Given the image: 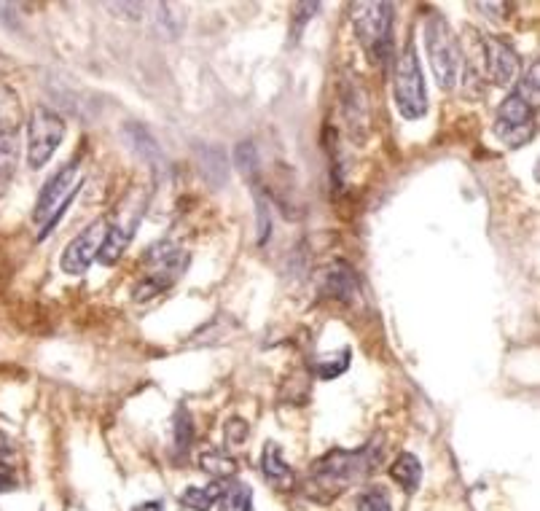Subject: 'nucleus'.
<instances>
[{"mask_svg":"<svg viewBox=\"0 0 540 511\" xmlns=\"http://www.w3.org/2000/svg\"><path fill=\"white\" fill-rule=\"evenodd\" d=\"M379 460H382V439H371L366 447L355 452L331 450L309 471V495H315L318 501H331L336 495H342L347 487L358 485L369 477L379 466Z\"/></svg>","mask_w":540,"mask_h":511,"instance_id":"f257e3e1","label":"nucleus"},{"mask_svg":"<svg viewBox=\"0 0 540 511\" xmlns=\"http://www.w3.org/2000/svg\"><path fill=\"white\" fill-rule=\"evenodd\" d=\"M538 78L540 65L532 62L530 70L524 73L522 81L516 84L511 95L500 103L495 113V135L508 148H522L535 135L538 124Z\"/></svg>","mask_w":540,"mask_h":511,"instance_id":"f03ea898","label":"nucleus"},{"mask_svg":"<svg viewBox=\"0 0 540 511\" xmlns=\"http://www.w3.org/2000/svg\"><path fill=\"white\" fill-rule=\"evenodd\" d=\"M78 189H81V165H78V159H70L68 165H62L46 181V186L38 194V202L33 208V224L38 229V240H46L54 232V226L62 221Z\"/></svg>","mask_w":540,"mask_h":511,"instance_id":"7ed1b4c3","label":"nucleus"},{"mask_svg":"<svg viewBox=\"0 0 540 511\" xmlns=\"http://www.w3.org/2000/svg\"><path fill=\"white\" fill-rule=\"evenodd\" d=\"M352 27L371 65L385 68L393 60V6L390 3H355Z\"/></svg>","mask_w":540,"mask_h":511,"instance_id":"20e7f679","label":"nucleus"},{"mask_svg":"<svg viewBox=\"0 0 540 511\" xmlns=\"http://www.w3.org/2000/svg\"><path fill=\"white\" fill-rule=\"evenodd\" d=\"M143 264H146V275L132 291L135 302H148L175 286L183 278V272L189 269V253L172 243H156L146 251Z\"/></svg>","mask_w":540,"mask_h":511,"instance_id":"39448f33","label":"nucleus"},{"mask_svg":"<svg viewBox=\"0 0 540 511\" xmlns=\"http://www.w3.org/2000/svg\"><path fill=\"white\" fill-rule=\"evenodd\" d=\"M425 49H428L430 68H433L438 87L446 92L455 89L460 70H463V49H460L455 30L441 14H430L425 19Z\"/></svg>","mask_w":540,"mask_h":511,"instance_id":"423d86ee","label":"nucleus"},{"mask_svg":"<svg viewBox=\"0 0 540 511\" xmlns=\"http://www.w3.org/2000/svg\"><path fill=\"white\" fill-rule=\"evenodd\" d=\"M393 95L403 119L417 122V119H422L428 113V92H425V78H422L420 57H417L414 44H406V49L398 57Z\"/></svg>","mask_w":540,"mask_h":511,"instance_id":"0eeeda50","label":"nucleus"},{"mask_svg":"<svg viewBox=\"0 0 540 511\" xmlns=\"http://www.w3.org/2000/svg\"><path fill=\"white\" fill-rule=\"evenodd\" d=\"M19 132H22V103L17 89L0 87V200L6 197L17 173Z\"/></svg>","mask_w":540,"mask_h":511,"instance_id":"6e6552de","label":"nucleus"},{"mask_svg":"<svg viewBox=\"0 0 540 511\" xmlns=\"http://www.w3.org/2000/svg\"><path fill=\"white\" fill-rule=\"evenodd\" d=\"M62 140H65V119L46 105H35L30 122H27V165L30 170L46 167L54 151L62 146Z\"/></svg>","mask_w":540,"mask_h":511,"instance_id":"1a4fd4ad","label":"nucleus"},{"mask_svg":"<svg viewBox=\"0 0 540 511\" xmlns=\"http://www.w3.org/2000/svg\"><path fill=\"white\" fill-rule=\"evenodd\" d=\"M108 232V224H105V218H97L92 224H86L81 232L73 237L62 253L60 267L65 275H84L86 269L92 267V261L97 259V253H100V245H103V237Z\"/></svg>","mask_w":540,"mask_h":511,"instance_id":"9d476101","label":"nucleus"},{"mask_svg":"<svg viewBox=\"0 0 540 511\" xmlns=\"http://www.w3.org/2000/svg\"><path fill=\"white\" fill-rule=\"evenodd\" d=\"M481 49H484V60H487V73L492 78V84L511 87L516 76H519V54L514 52V46L500 41L498 35H484Z\"/></svg>","mask_w":540,"mask_h":511,"instance_id":"9b49d317","label":"nucleus"},{"mask_svg":"<svg viewBox=\"0 0 540 511\" xmlns=\"http://www.w3.org/2000/svg\"><path fill=\"white\" fill-rule=\"evenodd\" d=\"M320 288H323V294L336 299V302L352 304L358 299V275L350 264L334 261L320 272Z\"/></svg>","mask_w":540,"mask_h":511,"instance_id":"f8f14e48","label":"nucleus"},{"mask_svg":"<svg viewBox=\"0 0 540 511\" xmlns=\"http://www.w3.org/2000/svg\"><path fill=\"white\" fill-rule=\"evenodd\" d=\"M261 474L269 485H275L277 490H291L293 487V471L283 460V452L275 442H269L261 455Z\"/></svg>","mask_w":540,"mask_h":511,"instance_id":"ddd939ff","label":"nucleus"},{"mask_svg":"<svg viewBox=\"0 0 540 511\" xmlns=\"http://www.w3.org/2000/svg\"><path fill=\"white\" fill-rule=\"evenodd\" d=\"M390 477H393V482H398L403 493H417L422 482L420 458L412 455V452H401V455L393 460V466H390Z\"/></svg>","mask_w":540,"mask_h":511,"instance_id":"4468645a","label":"nucleus"},{"mask_svg":"<svg viewBox=\"0 0 540 511\" xmlns=\"http://www.w3.org/2000/svg\"><path fill=\"white\" fill-rule=\"evenodd\" d=\"M129 240H132V226L121 224L108 226V232H105L103 237V245H100V253H97V261L105 264V267L116 264V261L124 256V251H127Z\"/></svg>","mask_w":540,"mask_h":511,"instance_id":"2eb2a0df","label":"nucleus"},{"mask_svg":"<svg viewBox=\"0 0 540 511\" xmlns=\"http://www.w3.org/2000/svg\"><path fill=\"white\" fill-rule=\"evenodd\" d=\"M199 170H202V178H205L213 189H221L223 183L229 181V167H226V154L221 148L205 146L199 151Z\"/></svg>","mask_w":540,"mask_h":511,"instance_id":"dca6fc26","label":"nucleus"},{"mask_svg":"<svg viewBox=\"0 0 540 511\" xmlns=\"http://www.w3.org/2000/svg\"><path fill=\"white\" fill-rule=\"evenodd\" d=\"M124 138H127V143L132 146V151L143 156L146 162L159 165V159H164L162 148H159L154 135H151L143 124H127V127H124Z\"/></svg>","mask_w":540,"mask_h":511,"instance_id":"f3484780","label":"nucleus"},{"mask_svg":"<svg viewBox=\"0 0 540 511\" xmlns=\"http://www.w3.org/2000/svg\"><path fill=\"white\" fill-rule=\"evenodd\" d=\"M223 485L221 479H215L207 487H189L186 493H180V503L189 506L191 511H210L215 501H221Z\"/></svg>","mask_w":540,"mask_h":511,"instance_id":"a211bd4d","label":"nucleus"},{"mask_svg":"<svg viewBox=\"0 0 540 511\" xmlns=\"http://www.w3.org/2000/svg\"><path fill=\"white\" fill-rule=\"evenodd\" d=\"M191 444H194V420L186 407H178L175 417H172V447L178 455H189Z\"/></svg>","mask_w":540,"mask_h":511,"instance_id":"6ab92c4d","label":"nucleus"},{"mask_svg":"<svg viewBox=\"0 0 540 511\" xmlns=\"http://www.w3.org/2000/svg\"><path fill=\"white\" fill-rule=\"evenodd\" d=\"M221 511H253V493L248 485L234 482L223 490Z\"/></svg>","mask_w":540,"mask_h":511,"instance_id":"aec40b11","label":"nucleus"},{"mask_svg":"<svg viewBox=\"0 0 540 511\" xmlns=\"http://www.w3.org/2000/svg\"><path fill=\"white\" fill-rule=\"evenodd\" d=\"M199 466H202V471H207V474H213L215 479L234 477V474H237V463H234L232 458H226V452L218 450L205 452V455L199 458Z\"/></svg>","mask_w":540,"mask_h":511,"instance_id":"412c9836","label":"nucleus"},{"mask_svg":"<svg viewBox=\"0 0 540 511\" xmlns=\"http://www.w3.org/2000/svg\"><path fill=\"white\" fill-rule=\"evenodd\" d=\"M234 165L240 167V173L250 181V186L258 183V151L250 140H242L234 151Z\"/></svg>","mask_w":540,"mask_h":511,"instance_id":"4be33fe9","label":"nucleus"},{"mask_svg":"<svg viewBox=\"0 0 540 511\" xmlns=\"http://www.w3.org/2000/svg\"><path fill=\"white\" fill-rule=\"evenodd\" d=\"M256 194V213H258V245H264L272 234V208H269V194H264L261 183L253 186Z\"/></svg>","mask_w":540,"mask_h":511,"instance_id":"5701e85b","label":"nucleus"},{"mask_svg":"<svg viewBox=\"0 0 540 511\" xmlns=\"http://www.w3.org/2000/svg\"><path fill=\"white\" fill-rule=\"evenodd\" d=\"M355 511H393V503H390V493L385 487H369L358 495V509Z\"/></svg>","mask_w":540,"mask_h":511,"instance_id":"b1692460","label":"nucleus"},{"mask_svg":"<svg viewBox=\"0 0 540 511\" xmlns=\"http://www.w3.org/2000/svg\"><path fill=\"white\" fill-rule=\"evenodd\" d=\"M350 369V350L344 347L342 353H336V356H328L323 361H318V377L320 380H334L339 374H344Z\"/></svg>","mask_w":540,"mask_h":511,"instance_id":"393cba45","label":"nucleus"},{"mask_svg":"<svg viewBox=\"0 0 540 511\" xmlns=\"http://www.w3.org/2000/svg\"><path fill=\"white\" fill-rule=\"evenodd\" d=\"M320 9V3H296L293 6V14H296V30H293V38L301 33V27L307 25L309 19H312V14Z\"/></svg>","mask_w":540,"mask_h":511,"instance_id":"a878e982","label":"nucleus"},{"mask_svg":"<svg viewBox=\"0 0 540 511\" xmlns=\"http://www.w3.org/2000/svg\"><path fill=\"white\" fill-rule=\"evenodd\" d=\"M245 436H248V425L242 423V420H229V425H226V442L242 444Z\"/></svg>","mask_w":540,"mask_h":511,"instance_id":"bb28decb","label":"nucleus"},{"mask_svg":"<svg viewBox=\"0 0 540 511\" xmlns=\"http://www.w3.org/2000/svg\"><path fill=\"white\" fill-rule=\"evenodd\" d=\"M17 487V477L6 463H0V493H11Z\"/></svg>","mask_w":540,"mask_h":511,"instance_id":"cd10ccee","label":"nucleus"},{"mask_svg":"<svg viewBox=\"0 0 540 511\" xmlns=\"http://www.w3.org/2000/svg\"><path fill=\"white\" fill-rule=\"evenodd\" d=\"M11 452H14V444H11V439L6 434H0V460L9 458Z\"/></svg>","mask_w":540,"mask_h":511,"instance_id":"c85d7f7f","label":"nucleus"},{"mask_svg":"<svg viewBox=\"0 0 540 511\" xmlns=\"http://www.w3.org/2000/svg\"><path fill=\"white\" fill-rule=\"evenodd\" d=\"M132 511H162V503L159 501H151V503H143V506H135Z\"/></svg>","mask_w":540,"mask_h":511,"instance_id":"c756f323","label":"nucleus"}]
</instances>
